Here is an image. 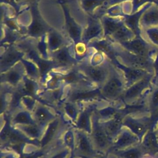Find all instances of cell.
<instances>
[{"instance_id": "obj_1", "label": "cell", "mask_w": 158, "mask_h": 158, "mask_svg": "<svg viewBox=\"0 0 158 158\" xmlns=\"http://www.w3.org/2000/svg\"><path fill=\"white\" fill-rule=\"evenodd\" d=\"M92 127V138L96 146L100 149L107 148L110 144L111 139L107 135L102 124L99 123L97 118L93 119Z\"/></svg>"}, {"instance_id": "obj_2", "label": "cell", "mask_w": 158, "mask_h": 158, "mask_svg": "<svg viewBox=\"0 0 158 158\" xmlns=\"http://www.w3.org/2000/svg\"><path fill=\"white\" fill-rule=\"evenodd\" d=\"M1 141L7 142L12 145L29 143L31 141L25 135L13 129L8 124H6L1 131Z\"/></svg>"}, {"instance_id": "obj_3", "label": "cell", "mask_w": 158, "mask_h": 158, "mask_svg": "<svg viewBox=\"0 0 158 158\" xmlns=\"http://www.w3.org/2000/svg\"><path fill=\"white\" fill-rule=\"evenodd\" d=\"M123 118L122 116L120 114L117 113L114 117H113V118L102 123L105 131L110 139L118 135L121 127L123 125Z\"/></svg>"}, {"instance_id": "obj_4", "label": "cell", "mask_w": 158, "mask_h": 158, "mask_svg": "<svg viewBox=\"0 0 158 158\" xmlns=\"http://www.w3.org/2000/svg\"><path fill=\"white\" fill-rule=\"evenodd\" d=\"M138 141V138L136 135L131 131L125 130L118 133L113 146L115 149H122L136 143Z\"/></svg>"}, {"instance_id": "obj_5", "label": "cell", "mask_w": 158, "mask_h": 158, "mask_svg": "<svg viewBox=\"0 0 158 158\" xmlns=\"http://www.w3.org/2000/svg\"><path fill=\"white\" fill-rule=\"evenodd\" d=\"M122 89V83L117 77L111 78L102 88V94L104 96L113 99L117 97Z\"/></svg>"}, {"instance_id": "obj_6", "label": "cell", "mask_w": 158, "mask_h": 158, "mask_svg": "<svg viewBox=\"0 0 158 158\" xmlns=\"http://www.w3.org/2000/svg\"><path fill=\"white\" fill-rule=\"evenodd\" d=\"M77 149L83 156H90L94 154L92 144L88 136L81 131L77 132Z\"/></svg>"}, {"instance_id": "obj_7", "label": "cell", "mask_w": 158, "mask_h": 158, "mask_svg": "<svg viewBox=\"0 0 158 158\" xmlns=\"http://www.w3.org/2000/svg\"><path fill=\"white\" fill-rule=\"evenodd\" d=\"M59 125L60 120L59 118L54 119L48 124L44 136L40 141V144L42 148L48 145L55 138L57 135L58 128H59Z\"/></svg>"}, {"instance_id": "obj_8", "label": "cell", "mask_w": 158, "mask_h": 158, "mask_svg": "<svg viewBox=\"0 0 158 158\" xmlns=\"http://www.w3.org/2000/svg\"><path fill=\"white\" fill-rule=\"evenodd\" d=\"M54 116L46 108L38 107L34 114V120L38 125L44 128L45 126L54 120Z\"/></svg>"}, {"instance_id": "obj_9", "label": "cell", "mask_w": 158, "mask_h": 158, "mask_svg": "<svg viewBox=\"0 0 158 158\" xmlns=\"http://www.w3.org/2000/svg\"><path fill=\"white\" fill-rule=\"evenodd\" d=\"M123 125L128 127L131 132L140 137L145 131V125L138 120L127 117L123 118Z\"/></svg>"}, {"instance_id": "obj_10", "label": "cell", "mask_w": 158, "mask_h": 158, "mask_svg": "<svg viewBox=\"0 0 158 158\" xmlns=\"http://www.w3.org/2000/svg\"><path fill=\"white\" fill-rule=\"evenodd\" d=\"M17 126L20 131L24 133L26 136L35 139L39 138L41 136L44 128L37 123L31 125H19Z\"/></svg>"}, {"instance_id": "obj_11", "label": "cell", "mask_w": 158, "mask_h": 158, "mask_svg": "<svg viewBox=\"0 0 158 158\" xmlns=\"http://www.w3.org/2000/svg\"><path fill=\"white\" fill-rule=\"evenodd\" d=\"M13 124L19 125H31L36 123L35 120L31 117L29 112L26 111H20L17 113L12 120Z\"/></svg>"}, {"instance_id": "obj_12", "label": "cell", "mask_w": 158, "mask_h": 158, "mask_svg": "<svg viewBox=\"0 0 158 158\" xmlns=\"http://www.w3.org/2000/svg\"><path fill=\"white\" fill-rule=\"evenodd\" d=\"M89 118L90 117L88 112H83L80 114L77 122V127L79 129L85 131V132L91 133L92 128Z\"/></svg>"}, {"instance_id": "obj_13", "label": "cell", "mask_w": 158, "mask_h": 158, "mask_svg": "<svg viewBox=\"0 0 158 158\" xmlns=\"http://www.w3.org/2000/svg\"><path fill=\"white\" fill-rule=\"evenodd\" d=\"M88 76L96 81L101 82L104 80L106 72L100 67H90L86 70Z\"/></svg>"}, {"instance_id": "obj_14", "label": "cell", "mask_w": 158, "mask_h": 158, "mask_svg": "<svg viewBox=\"0 0 158 158\" xmlns=\"http://www.w3.org/2000/svg\"><path fill=\"white\" fill-rule=\"evenodd\" d=\"M66 19H67V26L68 28V31L69 32L70 36L77 40L79 38L80 34V28L77 25V23L73 20L72 18L66 14Z\"/></svg>"}, {"instance_id": "obj_15", "label": "cell", "mask_w": 158, "mask_h": 158, "mask_svg": "<svg viewBox=\"0 0 158 158\" xmlns=\"http://www.w3.org/2000/svg\"><path fill=\"white\" fill-rule=\"evenodd\" d=\"M144 148L149 151H155L158 148L156 135L152 132H149L144 139Z\"/></svg>"}, {"instance_id": "obj_16", "label": "cell", "mask_w": 158, "mask_h": 158, "mask_svg": "<svg viewBox=\"0 0 158 158\" xmlns=\"http://www.w3.org/2000/svg\"><path fill=\"white\" fill-rule=\"evenodd\" d=\"M126 46L128 49L139 56H143L146 54L145 46L144 43L139 40H136L131 42L128 43Z\"/></svg>"}, {"instance_id": "obj_17", "label": "cell", "mask_w": 158, "mask_h": 158, "mask_svg": "<svg viewBox=\"0 0 158 158\" xmlns=\"http://www.w3.org/2000/svg\"><path fill=\"white\" fill-rule=\"evenodd\" d=\"M35 17L34 22L30 28V32L33 35H40L45 30V27L44 26V23L41 22L40 19H38V14H35Z\"/></svg>"}, {"instance_id": "obj_18", "label": "cell", "mask_w": 158, "mask_h": 158, "mask_svg": "<svg viewBox=\"0 0 158 158\" xmlns=\"http://www.w3.org/2000/svg\"><path fill=\"white\" fill-rule=\"evenodd\" d=\"M125 57H127L129 62L131 63V64L135 67H143L144 65H146V60L143 58L142 56H135L131 55H125Z\"/></svg>"}, {"instance_id": "obj_19", "label": "cell", "mask_w": 158, "mask_h": 158, "mask_svg": "<svg viewBox=\"0 0 158 158\" xmlns=\"http://www.w3.org/2000/svg\"><path fill=\"white\" fill-rule=\"evenodd\" d=\"M120 155L123 158H140L142 153L138 149H130L122 152Z\"/></svg>"}, {"instance_id": "obj_20", "label": "cell", "mask_w": 158, "mask_h": 158, "mask_svg": "<svg viewBox=\"0 0 158 158\" xmlns=\"http://www.w3.org/2000/svg\"><path fill=\"white\" fill-rule=\"evenodd\" d=\"M19 54L16 52H10L7 53L4 57V60H2V64L4 63V66H9L13 64L14 62L17 60L19 57Z\"/></svg>"}, {"instance_id": "obj_21", "label": "cell", "mask_w": 158, "mask_h": 158, "mask_svg": "<svg viewBox=\"0 0 158 158\" xmlns=\"http://www.w3.org/2000/svg\"><path fill=\"white\" fill-rule=\"evenodd\" d=\"M64 110L67 115L73 120L77 119L78 117V113L76 108L70 104H66L64 106Z\"/></svg>"}, {"instance_id": "obj_22", "label": "cell", "mask_w": 158, "mask_h": 158, "mask_svg": "<svg viewBox=\"0 0 158 158\" xmlns=\"http://www.w3.org/2000/svg\"><path fill=\"white\" fill-rule=\"evenodd\" d=\"M120 25L112 20H106L104 22L105 31L107 33H114Z\"/></svg>"}, {"instance_id": "obj_23", "label": "cell", "mask_w": 158, "mask_h": 158, "mask_svg": "<svg viewBox=\"0 0 158 158\" xmlns=\"http://www.w3.org/2000/svg\"><path fill=\"white\" fill-rule=\"evenodd\" d=\"M57 61L61 65H65L69 64V57L67 52L65 50H62L57 53L56 56Z\"/></svg>"}, {"instance_id": "obj_24", "label": "cell", "mask_w": 158, "mask_h": 158, "mask_svg": "<svg viewBox=\"0 0 158 158\" xmlns=\"http://www.w3.org/2000/svg\"><path fill=\"white\" fill-rule=\"evenodd\" d=\"M116 114V110L113 107H106L99 111V115L100 117L104 118L114 117Z\"/></svg>"}, {"instance_id": "obj_25", "label": "cell", "mask_w": 158, "mask_h": 158, "mask_svg": "<svg viewBox=\"0 0 158 158\" xmlns=\"http://www.w3.org/2000/svg\"><path fill=\"white\" fill-rule=\"evenodd\" d=\"M65 144L69 148L73 149L74 147V135L73 132L71 130L67 131L65 135L64 138Z\"/></svg>"}, {"instance_id": "obj_26", "label": "cell", "mask_w": 158, "mask_h": 158, "mask_svg": "<svg viewBox=\"0 0 158 158\" xmlns=\"http://www.w3.org/2000/svg\"><path fill=\"white\" fill-rule=\"evenodd\" d=\"M113 34L115 38H116L117 39L120 40H123L127 37L128 32L125 27L120 26Z\"/></svg>"}, {"instance_id": "obj_27", "label": "cell", "mask_w": 158, "mask_h": 158, "mask_svg": "<svg viewBox=\"0 0 158 158\" xmlns=\"http://www.w3.org/2000/svg\"><path fill=\"white\" fill-rule=\"evenodd\" d=\"M98 94L97 91H89L86 93H81L76 94L74 96H73V99H83L86 98H90L94 96H96Z\"/></svg>"}, {"instance_id": "obj_28", "label": "cell", "mask_w": 158, "mask_h": 158, "mask_svg": "<svg viewBox=\"0 0 158 158\" xmlns=\"http://www.w3.org/2000/svg\"><path fill=\"white\" fill-rule=\"evenodd\" d=\"M100 30L99 27L96 25V24H93V25H91L86 32V38H92L93 36H94L96 35H97L98 33V31Z\"/></svg>"}, {"instance_id": "obj_29", "label": "cell", "mask_w": 158, "mask_h": 158, "mask_svg": "<svg viewBox=\"0 0 158 158\" xmlns=\"http://www.w3.org/2000/svg\"><path fill=\"white\" fill-rule=\"evenodd\" d=\"M61 43L60 38L57 35L52 33L50 35L49 38V45L51 48H57Z\"/></svg>"}, {"instance_id": "obj_30", "label": "cell", "mask_w": 158, "mask_h": 158, "mask_svg": "<svg viewBox=\"0 0 158 158\" xmlns=\"http://www.w3.org/2000/svg\"><path fill=\"white\" fill-rule=\"evenodd\" d=\"M19 78V75L17 72L11 71L7 75V79L12 83H15L17 82Z\"/></svg>"}, {"instance_id": "obj_31", "label": "cell", "mask_w": 158, "mask_h": 158, "mask_svg": "<svg viewBox=\"0 0 158 158\" xmlns=\"http://www.w3.org/2000/svg\"><path fill=\"white\" fill-rule=\"evenodd\" d=\"M146 22H154L158 21V12H152L148 14L144 17Z\"/></svg>"}, {"instance_id": "obj_32", "label": "cell", "mask_w": 158, "mask_h": 158, "mask_svg": "<svg viewBox=\"0 0 158 158\" xmlns=\"http://www.w3.org/2000/svg\"><path fill=\"white\" fill-rule=\"evenodd\" d=\"M78 76L75 73H69L66 77H65V80L68 82L70 83H73V82H75L78 80Z\"/></svg>"}, {"instance_id": "obj_33", "label": "cell", "mask_w": 158, "mask_h": 158, "mask_svg": "<svg viewBox=\"0 0 158 158\" xmlns=\"http://www.w3.org/2000/svg\"><path fill=\"white\" fill-rule=\"evenodd\" d=\"M43 154H44V153L43 152L38 151V152H35L32 153V154L24 155L22 157V158H39L40 157H41Z\"/></svg>"}, {"instance_id": "obj_34", "label": "cell", "mask_w": 158, "mask_h": 158, "mask_svg": "<svg viewBox=\"0 0 158 158\" xmlns=\"http://www.w3.org/2000/svg\"><path fill=\"white\" fill-rule=\"evenodd\" d=\"M68 153H69V151L67 149H64V150L57 153L56 154H55L54 156L51 157V158H65L67 157Z\"/></svg>"}, {"instance_id": "obj_35", "label": "cell", "mask_w": 158, "mask_h": 158, "mask_svg": "<svg viewBox=\"0 0 158 158\" xmlns=\"http://www.w3.org/2000/svg\"><path fill=\"white\" fill-rule=\"evenodd\" d=\"M34 86L31 83L28 82L25 85V91L28 93H32L34 91Z\"/></svg>"}, {"instance_id": "obj_36", "label": "cell", "mask_w": 158, "mask_h": 158, "mask_svg": "<svg viewBox=\"0 0 158 158\" xmlns=\"http://www.w3.org/2000/svg\"><path fill=\"white\" fill-rule=\"evenodd\" d=\"M151 38L154 42L158 43V31H152L151 33Z\"/></svg>"}, {"instance_id": "obj_37", "label": "cell", "mask_w": 158, "mask_h": 158, "mask_svg": "<svg viewBox=\"0 0 158 158\" xmlns=\"http://www.w3.org/2000/svg\"><path fill=\"white\" fill-rule=\"evenodd\" d=\"M152 103L154 106H156L158 105V91L155 93L153 99H152Z\"/></svg>"}, {"instance_id": "obj_38", "label": "cell", "mask_w": 158, "mask_h": 158, "mask_svg": "<svg viewBox=\"0 0 158 158\" xmlns=\"http://www.w3.org/2000/svg\"><path fill=\"white\" fill-rule=\"evenodd\" d=\"M4 158H17V157L15 156H14V155L10 154H7V156H6Z\"/></svg>"}, {"instance_id": "obj_39", "label": "cell", "mask_w": 158, "mask_h": 158, "mask_svg": "<svg viewBox=\"0 0 158 158\" xmlns=\"http://www.w3.org/2000/svg\"><path fill=\"white\" fill-rule=\"evenodd\" d=\"M99 158H106V156H102V157H100Z\"/></svg>"}]
</instances>
